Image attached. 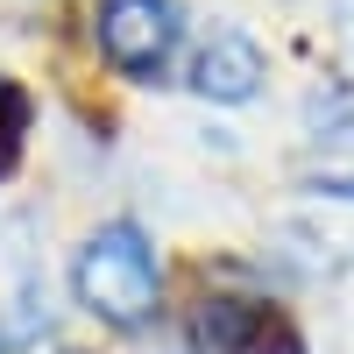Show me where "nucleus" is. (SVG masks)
I'll return each instance as SVG.
<instances>
[{
    "instance_id": "f257e3e1",
    "label": "nucleus",
    "mask_w": 354,
    "mask_h": 354,
    "mask_svg": "<svg viewBox=\"0 0 354 354\" xmlns=\"http://www.w3.org/2000/svg\"><path fill=\"white\" fill-rule=\"evenodd\" d=\"M71 298L113 333H135L149 326L156 305H163V262L149 248V234L135 220H106L85 234V248L71 262Z\"/></svg>"
},
{
    "instance_id": "f03ea898",
    "label": "nucleus",
    "mask_w": 354,
    "mask_h": 354,
    "mask_svg": "<svg viewBox=\"0 0 354 354\" xmlns=\"http://www.w3.org/2000/svg\"><path fill=\"white\" fill-rule=\"evenodd\" d=\"M177 36H185L177 0H100L93 8V43L121 78H163Z\"/></svg>"
},
{
    "instance_id": "7ed1b4c3",
    "label": "nucleus",
    "mask_w": 354,
    "mask_h": 354,
    "mask_svg": "<svg viewBox=\"0 0 354 354\" xmlns=\"http://www.w3.org/2000/svg\"><path fill=\"white\" fill-rule=\"evenodd\" d=\"M262 78H270V57L241 28H213V43L192 57V93L213 100V106H248L262 93Z\"/></svg>"
},
{
    "instance_id": "20e7f679",
    "label": "nucleus",
    "mask_w": 354,
    "mask_h": 354,
    "mask_svg": "<svg viewBox=\"0 0 354 354\" xmlns=\"http://www.w3.org/2000/svg\"><path fill=\"white\" fill-rule=\"evenodd\" d=\"M298 185L319 198H354V113H333L326 128L305 135L298 149Z\"/></svg>"
}]
</instances>
